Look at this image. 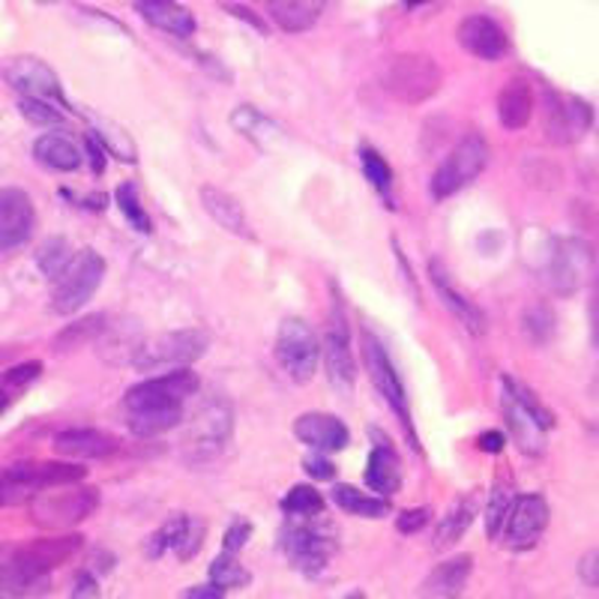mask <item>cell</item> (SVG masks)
Segmentation results:
<instances>
[{
  "label": "cell",
  "instance_id": "7c38bea8",
  "mask_svg": "<svg viewBox=\"0 0 599 599\" xmlns=\"http://www.w3.org/2000/svg\"><path fill=\"white\" fill-rule=\"evenodd\" d=\"M594 273V250L585 240L566 238L555 243L549 258V282L558 294H575L590 282Z\"/></svg>",
  "mask_w": 599,
  "mask_h": 599
},
{
  "label": "cell",
  "instance_id": "7402d4cb",
  "mask_svg": "<svg viewBox=\"0 0 599 599\" xmlns=\"http://www.w3.org/2000/svg\"><path fill=\"white\" fill-rule=\"evenodd\" d=\"M120 447L112 432L102 429H66L54 435V453L63 459H109Z\"/></svg>",
  "mask_w": 599,
  "mask_h": 599
},
{
  "label": "cell",
  "instance_id": "ee69618b",
  "mask_svg": "<svg viewBox=\"0 0 599 599\" xmlns=\"http://www.w3.org/2000/svg\"><path fill=\"white\" fill-rule=\"evenodd\" d=\"M204 534H207V527L199 519H189L183 522V531H180V539H177V558L180 561H189V558H195L204 546Z\"/></svg>",
  "mask_w": 599,
  "mask_h": 599
},
{
  "label": "cell",
  "instance_id": "6da1fadb",
  "mask_svg": "<svg viewBox=\"0 0 599 599\" xmlns=\"http://www.w3.org/2000/svg\"><path fill=\"white\" fill-rule=\"evenodd\" d=\"M504 417H507L515 447L522 449L524 456H543L546 432L555 425V417L531 390L512 378H504Z\"/></svg>",
  "mask_w": 599,
  "mask_h": 599
},
{
  "label": "cell",
  "instance_id": "f6af8a7d",
  "mask_svg": "<svg viewBox=\"0 0 599 599\" xmlns=\"http://www.w3.org/2000/svg\"><path fill=\"white\" fill-rule=\"evenodd\" d=\"M18 112L25 114L27 120L37 126H61L63 124V114H61V109H54V102L27 100V97H22V102H18Z\"/></svg>",
  "mask_w": 599,
  "mask_h": 599
},
{
  "label": "cell",
  "instance_id": "8992f818",
  "mask_svg": "<svg viewBox=\"0 0 599 599\" xmlns=\"http://www.w3.org/2000/svg\"><path fill=\"white\" fill-rule=\"evenodd\" d=\"M105 276V262L93 250L75 252L69 267L54 279V291H51V309L58 315H73L88 303L97 288L102 285Z\"/></svg>",
  "mask_w": 599,
  "mask_h": 599
},
{
  "label": "cell",
  "instance_id": "ffe728a7",
  "mask_svg": "<svg viewBox=\"0 0 599 599\" xmlns=\"http://www.w3.org/2000/svg\"><path fill=\"white\" fill-rule=\"evenodd\" d=\"M459 46L464 51H471L480 61H500L510 42L507 34L500 30L498 22H492L486 15H468L462 25H459Z\"/></svg>",
  "mask_w": 599,
  "mask_h": 599
},
{
  "label": "cell",
  "instance_id": "3957f363",
  "mask_svg": "<svg viewBox=\"0 0 599 599\" xmlns=\"http://www.w3.org/2000/svg\"><path fill=\"white\" fill-rule=\"evenodd\" d=\"M234 432V411H231V402L216 396V399L204 402L192 423L187 425V435H183V453L192 464H204L216 459Z\"/></svg>",
  "mask_w": 599,
  "mask_h": 599
},
{
  "label": "cell",
  "instance_id": "7a4b0ae2",
  "mask_svg": "<svg viewBox=\"0 0 599 599\" xmlns=\"http://www.w3.org/2000/svg\"><path fill=\"white\" fill-rule=\"evenodd\" d=\"M207 345H211L207 333L195 330V327L163 333V336L150 339V342H144L138 348L132 366H136L138 372L150 374V378L165 372H180V369H189L192 362L199 360L201 354L207 351Z\"/></svg>",
  "mask_w": 599,
  "mask_h": 599
},
{
  "label": "cell",
  "instance_id": "5bb4252c",
  "mask_svg": "<svg viewBox=\"0 0 599 599\" xmlns=\"http://www.w3.org/2000/svg\"><path fill=\"white\" fill-rule=\"evenodd\" d=\"M37 211L25 189H0V252H13L34 238Z\"/></svg>",
  "mask_w": 599,
  "mask_h": 599
},
{
  "label": "cell",
  "instance_id": "7bdbcfd3",
  "mask_svg": "<svg viewBox=\"0 0 599 599\" xmlns=\"http://www.w3.org/2000/svg\"><path fill=\"white\" fill-rule=\"evenodd\" d=\"M360 165H362V175H366V180H369V183H372L378 192H387L390 183H393V171H390V165L381 160V153H378L374 148H362Z\"/></svg>",
  "mask_w": 599,
  "mask_h": 599
},
{
  "label": "cell",
  "instance_id": "d6986e66",
  "mask_svg": "<svg viewBox=\"0 0 599 599\" xmlns=\"http://www.w3.org/2000/svg\"><path fill=\"white\" fill-rule=\"evenodd\" d=\"M321 357H324V369L330 384L348 393L354 387V378H357V366H354V354H351L348 327H345V318H339V313L333 315V321L327 327Z\"/></svg>",
  "mask_w": 599,
  "mask_h": 599
},
{
  "label": "cell",
  "instance_id": "9c48e42d",
  "mask_svg": "<svg viewBox=\"0 0 599 599\" xmlns=\"http://www.w3.org/2000/svg\"><path fill=\"white\" fill-rule=\"evenodd\" d=\"M488 165V144L480 136H464L456 148L449 150L447 160L437 165L432 175V195L449 199L468 183H474Z\"/></svg>",
  "mask_w": 599,
  "mask_h": 599
},
{
  "label": "cell",
  "instance_id": "c3c4849f",
  "mask_svg": "<svg viewBox=\"0 0 599 599\" xmlns=\"http://www.w3.org/2000/svg\"><path fill=\"white\" fill-rule=\"evenodd\" d=\"M425 522H429V510L425 507H417V510H405L396 519V527H399L402 534H417V531H423Z\"/></svg>",
  "mask_w": 599,
  "mask_h": 599
},
{
  "label": "cell",
  "instance_id": "11a10c76",
  "mask_svg": "<svg viewBox=\"0 0 599 599\" xmlns=\"http://www.w3.org/2000/svg\"><path fill=\"white\" fill-rule=\"evenodd\" d=\"M222 587H216L211 582V585H201V587H195V590H192V594H189L187 599H222Z\"/></svg>",
  "mask_w": 599,
  "mask_h": 599
},
{
  "label": "cell",
  "instance_id": "44dd1931",
  "mask_svg": "<svg viewBox=\"0 0 599 599\" xmlns=\"http://www.w3.org/2000/svg\"><path fill=\"white\" fill-rule=\"evenodd\" d=\"M294 435L306 444V447L318 449V453H336V449L348 447V425L342 423L339 417L324 411L303 413L294 423Z\"/></svg>",
  "mask_w": 599,
  "mask_h": 599
},
{
  "label": "cell",
  "instance_id": "91938a15",
  "mask_svg": "<svg viewBox=\"0 0 599 599\" xmlns=\"http://www.w3.org/2000/svg\"><path fill=\"white\" fill-rule=\"evenodd\" d=\"M351 599H360V597H351Z\"/></svg>",
  "mask_w": 599,
  "mask_h": 599
},
{
  "label": "cell",
  "instance_id": "4dcf8cb0",
  "mask_svg": "<svg viewBox=\"0 0 599 599\" xmlns=\"http://www.w3.org/2000/svg\"><path fill=\"white\" fill-rule=\"evenodd\" d=\"M34 156L51 171H75L81 165V150L75 148V141L58 132H46L34 141Z\"/></svg>",
  "mask_w": 599,
  "mask_h": 599
},
{
  "label": "cell",
  "instance_id": "bcb514c9",
  "mask_svg": "<svg viewBox=\"0 0 599 599\" xmlns=\"http://www.w3.org/2000/svg\"><path fill=\"white\" fill-rule=\"evenodd\" d=\"M39 374H42V362L39 360H30V362H22V366H13L10 372H3V378H0V387L7 390H25L27 384H34Z\"/></svg>",
  "mask_w": 599,
  "mask_h": 599
},
{
  "label": "cell",
  "instance_id": "836d02e7",
  "mask_svg": "<svg viewBox=\"0 0 599 599\" xmlns=\"http://www.w3.org/2000/svg\"><path fill=\"white\" fill-rule=\"evenodd\" d=\"M180 417H183V408H148V411L126 413L129 429L138 437L163 435V432H168V429H175L180 423Z\"/></svg>",
  "mask_w": 599,
  "mask_h": 599
},
{
  "label": "cell",
  "instance_id": "484cf974",
  "mask_svg": "<svg viewBox=\"0 0 599 599\" xmlns=\"http://www.w3.org/2000/svg\"><path fill=\"white\" fill-rule=\"evenodd\" d=\"M15 474L22 476V483L34 488V492H46V488H58V486H75L81 483L88 471L81 464L73 462H18L13 464Z\"/></svg>",
  "mask_w": 599,
  "mask_h": 599
},
{
  "label": "cell",
  "instance_id": "d6a6232c",
  "mask_svg": "<svg viewBox=\"0 0 599 599\" xmlns=\"http://www.w3.org/2000/svg\"><path fill=\"white\" fill-rule=\"evenodd\" d=\"M333 500L339 504V510H345L348 515H357V519H384L390 512L387 500L372 498V495H366V492L354 486L333 488Z\"/></svg>",
  "mask_w": 599,
  "mask_h": 599
},
{
  "label": "cell",
  "instance_id": "ab89813d",
  "mask_svg": "<svg viewBox=\"0 0 599 599\" xmlns=\"http://www.w3.org/2000/svg\"><path fill=\"white\" fill-rule=\"evenodd\" d=\"M37 498V492L22 483V476L15 474L13 464L0 468V507H22Z\"/></svg>",
  "mask_w": 599,
  "mask_h": 599
},
{
  "label": "cell",
  "instance_id": "9f6ffc18",
  "mask_svg": "<svg viewBox=\"0 0 599 599\" xmlns=\"http://www.w3.org/2000/svg\"><path fill=\"white\" fill-rule=\"evenodd\" d=\"M590 318H594V333L599 339V276L594 282V300H590Z\"/></svg>",
  "mask_w": 599,
  "mask_h": 599
},
{
  "label": "cell",
  "instance_id": "83f0119b",
  "mask_svg": "<svg viewBox=\"0 0 599 599\" xmlns=\"http://www.w3.org/2000/svg\"><path fill=\"white\" fill-rule=\"evenodd\" d=\"M327 0H267L270 18L285 34H303L321 18Z\"/></svg>",
  "mask_w": 599,
  "mask_h": 599
},
{
  "label": "cell",
  "instance_id": "ba28073f",
  "mask_svg": "<svg viewBox=\"0 0 599 599\" xmlns=\"http://www.w3.org/2000/svg\"><path fill=\"white\" fill-rule=\"evenodd\" d=\"M276 360L294 384H309L318 372L321 342L303 318H285L276 336Z\"/></svg>",
  "mask_w": 599,
  "mask_h": 599
},
{
  "label": "cell",
  "instance_id": "5b68a950",
  "mask_svg": "<svg viewBox=\"0 0 599 599\" xmlns=\"http://www.w3.org/2000/svg\"><path fill=\"white\" fill-rule=\"evenodd\" d=\"M100 507V495L97 488L88 486H58L39 492L37 498L30 500V515L39 527L49 531H61V527H73V524L85 522L93 510Z\"/></svg>",
  "mask_w": 599,
  "mask_h": 599
},
{
  "label": "cell",
  "instance_id": "603a6c76",
  "mask_svg": "<svg viewBox=\"0 0 599 599\" xmlns=\"http://www.w3.org/2000/svg\"><path fill=\"white\" fill-rule=\"evenodd\" d=\"M471 570H474L471 555H459V558L437 563L435 570L425 575L423 587H420V599H459L464 585H468Z\"/></svg>",
  "mask_w": 599,
  "mask_h": 599
},
{
  "label": "cell",
  "instance_id": "52a82bcc",
  "mask_svg": "<svg viewBox=\"0 0 599 599\" xmlns=\"http://www.w3.org/2000/svg\"><path fill=\"white\" fill-rule=\"evenodd\" d=\"M324 515V512H321ZM321 515L313 519H297L282 531V549H285L288 561L306 575H318L330 561V555L336 549L333 543V531L330 524L321 522Z\"/></svg>",
  "mask_w": 599,
  "mask_h": 599
},
{
  "label": "cell",
  "instance_id": "30bf717a",
  "mask_svg": "<svg viewBox=\"0 0 599 599\" xmlns=\"http://www.w3.org/2000/svg\"><path fill=\"white\" fill-rule=\"evenodd\" d=\"M199 390V378L180 369V372L153 374L144 384H136L132 390H126L124 408L126 413L148 411V408H183V402Z\"/></svg>",
  "mask_w": 599,
  "mask_h": 599
},
{
  "label": "cell",
  "instance_id": "816d5d0a",
  "mask_svg": "<svg viewBox=\"0 0 599 599\" xmlns=\"http://www.w3.org/2000/svg\"><path fill=\"white\" fill-rule=\"evenodd\" d=\"M69 599H100V585H97V578L88 573L78 575V578H75L73 597Z\"/></svg>",
  "mask_w": 599,
  "mask_h": 599
},
{
  "label": "cell",
  "instance_id": "2e32d148",
  "mask_svg": "<svg viewBox=\"0 0 599 599\" xmlns=\"http://www.w3.org/2000/svg\"><path fill=\"white\" fill-rule=\"evenodd\" d=\"M594 124L590 105L575 97H558L555 90H546V136L555 144H570L578 136H585Z\"/></svg>",
  "mask_w": 599,
  "mask_h": 599
},
{
  "label": "cell",
  "instance_id": "680465c9",
  "mask_svg": "<svg viewBox=\"0 0 599 599\" xmlns=\"http://www.w3.org/2000/svg\"><path fill=\"white\" fill-rule=\"evenodd\" d=\"M39 3H51V0H39Z\"/></svg>",
  "mask_w": 599,
  "mask_h": 599
},
{
  "label": "cell",
  "instance_id": "6f0895ef",
  "mask_svg": "<svg viewBox=\"0 0 599 599\" xmlns=\"http://www.w3.org/2000/svg\"><path fill=\"white\" fill-rule=\"evenodd\" d=\"M7 405H10V393H7V390L0 387V413L7 411Z\"/></svg>",
  "mask_w": 599,
  "mask_h": 599
},
{
  "label": "cell",
  "instance_id": "e0dca14e",
  "mask_svg": "<svg viewBox=\"0 0 599 599\" xmlns=\"http://www.w3.org/2000/svg\"><path fill=\"white\" fill-rule=\"evenodd\" d=\"M546 524H549V504L539 495H522L512 500V510L504 524V543L510 549H531L543 537Z\"/></svg>",
  "mask_w": 599,
  "mask_h": 599
},
{
  "label": "cell",
  "instance_id": "681fc988",
  "mask_svg": "<svg viewBox=\"0 0 599 599\" xmlns=\"http://www.w3.org/2000/svg\"><path fill=\"white\" fill-rule=\"evenodd\" d=\"M252 527L246 522H238L228 534H225V551H231V555H238L243 546H246V539H250Z\"/></svg>",
  "mask_w": 599,
  "mask_h": 599
},
{
  "label": "cell",
  "instance_id": "f546056e",
  "mask_svg": "<svg viewBox=\"0 0 599 599\" xmlns=\"http://www.w3.org/2000/svg\"><path fill=\"white\" fill-rule=\"evenodd\" d=\"M81 543H85V537H78V534H63V537H42L25 543V551L27 558L49 575L51 570H58V566L69 561L75 551L81 549Z\"/></svg>",
  "mask_w": 599,
  "mask_h": 599
},
{
  "label": "cell",
  "instance_id": "60d3db41",
  "mask_svg": "<svg viewBox=\"0 0 599 599\" xmlns=\"http://www.w3.org/2000/svg\"><path fill=\"white\" fill-rule=\"evenodd\" d=\"M512 500L515 498H512L510 488L504 486V483H498L486 507V531L492 539H498L500 534H504V524H507V515H510L512 510Z\"/></svg>",
  "mask_w": 599,
  "mask_h": 599
},
{
  "label": "cell",
  "instance_id": "74e56055",
  "mask_svg": "<svg viewBox=\"0 0 599 599\" xmlns=\"http://www.w3.org/2000/svg\"><path fill=\"white\" fill-rule=\"evenodd\" d=\"M211 582L216 587H222V590H238V587L250 585V573L240 566L238 555L222 551L211 566Z\"/></svg>",
  "mask_w": 599,
  "mask_h": 599
},
{
  "label": "cell",
  "instance_id": "8d00e7d4",
  "mask_svg": "<svg viewBox=\"0 0 599 599\" xmlns=\"http://www.w3.org/2000/svg\"><path fill=\"white\" fill-rule=\"evenodd\" d=\"M282 510H285L291 519H313V515H321V512H324V498H321V492H315L313 486H294L288 488V495L282 498Z\"/></svg>",
  "mask_w": 599,
  "mask_h": 599
},
{
  "label": "cell",
  "instance_id": "4fadbf2b",
  "mask_svg": "<svg viewBox=\"0 0 599 599\" xmlns=\"http://www.w3.org/2000/svg\"><path fill=\"white\" fill-rule=\"evenodd\" d=\"M0 73L7 78V85L18 90L27 100H46L54 105H63L61 81L51 69L49 63H42L39 58L22 54V58H10V61L0 66Z\"/></svg>",
  "mask_w": 599,
  "mask_h": 599
},
{
  "label": "cell",
  "instance_id": "d4e9b609",
  "mask_svg": "<svg viewBox=\"0 0 599 599\" xmlns=\"http://www.w3.org/2000/svg\"><path fill=\"white\" fill-rule=\"evenodd\" d=\"M199 195H201V207L207 211V216H211L213 222L222 225L225 231H231V234H238V238H252L250 222H246V213H243V204H240L231 192L204 183V187L199 189Z\"/></svg>",
  "mask_w": 599,
  "mask_h": 599
},
{
  "label": "cell",
  "instance_id": "277c9868",
  "mask_svg": "<svg viewBox=\"0 0 599 599\" xmlns=\"http://www.w3.org/2000/svg\"><path fill=\"white\" fill-rule=\"evenodd\" d=\"M441 66L429 54H396L384 66V88L402 105H420L441 90Z\"/></svg>",
  "mask_w": 599,
  "mask_h": 599
},
{
  "label": "cell",
  "instance_id": "f35d334b",
  "mask_svg": "<svg viewBox=\"0 0 599 599\" xmlns=\"http://www.w3.org/2000/svg\"><path fill=\"white\" fill-rule=\"evenodd\" d=\"M73 258H75V252L69 250V243H66L63 238L46 240V243H42L37 252L39 267H42V273L49 276L51 282H54V279H58V276H61L66 267H69V262H73Z\"/></svg>",
  "mask_w": 599,
  "mask_h": 599
},
{
  "label": "cell",
  "instance_id": "cb8c5ba5",
  "mask_svg": "<svg viewBox=\"0 0 599 599\" xmlns=\"http://www.w3.org/2000/svg\"><path fill=\"white\" fill-rule=\"evenodd\" d=\"M136 13L148 25L160 27V30L177 39H189L195 34V15L177 0H136Z\"/></svg>",
  "mask_w": 599,
  "mask_h": 599
},
{
  "label": "cell",
  "instance_id": "f907efd6",
  "mask_svg": "<svg viewBox=\"0 0 599 599\" xmlns=\"http://www.w3.org/2000/svg\"><path fill=\"white\" fill-rule=\"evenodd\" d=\"M306 474L313 476V480H333V462L324 459L321 453L318 456H306Z\"/></svg>",
  "mask_w": 599,
  "mask_h": 599
},
{
  "label": "cell",
  "instance_id": "d590c367",
  "mask_svg": "<svg viewBox=\"0 0 599 599\" xmlns=\"http://www.w3.org/2000/svg\"><path fill=\"white\" fill-rule=\"evenodd\" d=\"M93 124H97V132H93V136L100 138L102 148L109 150V153H114L117 160H124V163H136L138 160L136 141L129 138L126 129L109 124V120H93Z\"/></svg>",
  "mask_w": 599,
  "mask_h": 599
},
{
  "label": "cell",
  "instance_id": "db71d44e",
  "mask_svg": "<svg viewBox=\"0 0 599 599\" xmlns=\"http://www.w3.org/2000/svg\"><path fill=\"white\" fill-rule=\"evenodd\" d=\"M507 444V437L500 435V432H486V435H480V449H486V453H500Z\"/></svg>",
  "mask_w": 599,
  "mask_h": 599
},
{
  "label": "cell",
  "instance_id": "e575fe53",
  "mask_svg": "<svg viewBox=\"0 0 599 599\" xmlns=\"http://www.w3.org/2000/svg\"><path fill=\"white\" fill-rule=\"evenodd\" d=\"M105 315H88V318H81V321H75V324L63 327L58 339H54V348L66 354V351L75 348H85L90 342H97V339L105 333Z\"/></svg>",
  "mask_w": 599,
  "mask_h": 599
},
{
  "label": "cell",
  "instance_id": "1f68e13d",
  "mask_svg": "<svg viewBox=\"0 0 599 599\" xmlns=\"http://www.w3.org/2000/svg\"><path fill=\"white\" fill-rule=\"evenodd\" d=\"M476 515L474 498H459L453 507H449L444 515H441V522H437L435 531V549H449V546H456L459 539L464 537V531L471 527Z\"/></svg>",
  "mask_w": 599,
  "mask_h": 599
},
{
  "label": "cell",
  "instance_id": "4316f807",
  "mask_svg": "<svg viewBox=\"0 0 599 599\" xmlns=\"http://www.w3.org/2000/svg\"><path fill=\"white\" fill-rule=\"evenodd\" d=\"M534 114V90L524 78H510L498 93V117L504 129L519 132Z\"/></svg>",
  "mask_w": 599,
  "mask_h": 599
},
{
  "label": "cell",
  "instance_id": "8fae6325",
  "mask_svg": "<svg viewBox=\"0 0 599 599\" xmlns=\"http://www.w3.org/2000/svg\"><path fill=\"white\" fill-rule=\"evenodd\" d=\"M362 362H366V372L372 378L374 390L384 396L393 411L399 413L402 425L411 432V411H408V396H405V384H402L396 366L390 362L384 345L372 336V333H362Z\"/></svg>",
  "mask_w": 599,
  "mask_h": 599
},
{
  "label": "cell",
  "instance_id": "ac0fdd59",
  "mask_svg": "<svg viewBox=\"0 0 599 599\" xmlns=\"http://www.w3.org/2000/svg\"><path fill=\"white\" fill-rule=\"evenodd\" d=\"M429 276H432V285H435L437 297H441V303L453 313V318H456L471 336H483V333H486V315H483V309L476 306L474 300H468L459 288L453 285V276L447 273L444 262L432 258V262H429Z\"/></svg>",
  "mask_w": 599,
  "mask_h": 599
},
{
  "label": "cell",
  "instance_id": "9a60e30c",
  "mask_svg": "<svg viewBox=\"0 0 599 599\" xmlns=\"http://www.w3.org/2000/svg\"><path fill=\"white\" fill-rule=\"evenodd\" d=\"M49 575L27 558L25 546H0V590L10 597H39L46 594Z\"/></svg>",
  "mask_w": 599,
  "mask_h": 599
},
{
  "label": "cell",
  "instance_id": "7dc6e473",
  "mask_svg": "<svg viewBox=\"0 0 599 599\" xmlns=\"http://www.w3.org/2000/svg\"><path fill=\"white\" fill-rule=\"evenodd\" d=\"M551 324H555V318H551V313L546 306H534V309L527 313V318H524V330L531 333L534 342H546V339L551 336Z\"/></svg>",
  "mask_w": 599,
  "mask_h": 599
},
{
  "label": "cell",
  "instance_id": "b9f144b4",
  "mask_svg": "<svg viewBox=\"0 0 599 599\" xmlns=\"http://www.w3.org/2000/svg\"><path fill=\"white\" fill-rule=\"evenodd\" d=\"M117 204H120V211H124L126 222L132 225L136 231H141V234L153 231V222H150L148 211L141 207V199H138L136 183H124V187L117 189Z\"/></svg>",
  "mask_w": 599,
  "mask_h": 599
},
{
  "label": "cell",
  "instance_id": "f1b7e54d",
  "mask_svg": "<svg viewBox=\"0 0 599 599\" xmlns=\"http://www.w3.org/2000/svg\"><path fill=\"white\" fill-rule=\"evenodd\" d=\"M366 486L378 492V495H396L402 486V462L396 456V449L378 444L369 456V464H366Z\"/></svg>",
  "mask_w": 599,
  "mask_h": 599
},
{
  "label": "cell",
  "instance_id": "f5cc1de1",
  "mask_svg": "<svg viewBox=\"0 0 599 599\" xmlns=\"http://www.w3.org/2000/svg\"><path fill=\"white\" fill-rule=\"evenodd\" d=\"M88 150L90 163H93V175H102L105 171V148H100V138L88 136Z\"/></svg>",
  "mask_w": 599,
  "mask_h": 599
}]
</instances>
